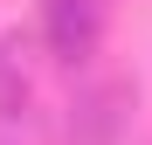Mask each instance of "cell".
<instances>
[{
  "mask_svg": "<svg viewBox=\"0 0 152 145\" xmlns=\"http://www.w3.org/2000/svg\"><path fill=\"white\" fill-rule=\"evenodd\" d=\"M42 42L62 62H90L104 42V0H42Z\"/></svg>",
  "mask_w": 152,
  "mask_h": 145,
  "instance_id": "6da1fadb",
  "label": "cell"
},
{
  "mask_svg": "<svg viewBox=\"0 0 152 145\" xmlns=\"http://www.w3.org/2000/svg\"><path fill=\"white\" fill-rule=\"evenodd\" d=\"M28 90H35V48H28V35H7L0 42V111H21L28 104Z\"/></svg>",
  "mask_w": 152,
  "mask_h": 145,
  "instance_id": "3957f363",
  "label": "cell"
},
{
  "mask_svg": "<svg viewBox=\"0 0 152 145\" xmlns=\"http://www.w3.org/2000/svg\"><path fill=\"white\" fill-rule=\"evenodd\" d=\"M124 111H132V90H124V83H90L83 97H76L69 145H118V131H124Z\"/></svg>",
  "mask_w": 152,
  "mask_h": 145,
  "instance_id": "7a4b0ae2",
  "label": "cell"
}]
</instances>
